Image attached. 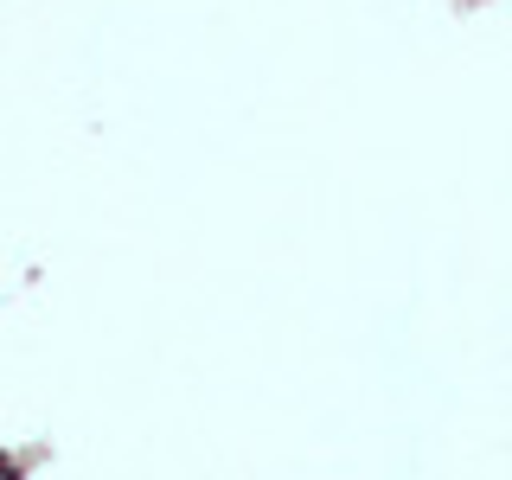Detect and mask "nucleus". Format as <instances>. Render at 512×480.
Masks as SVG:
<instances>
[{
  "label": "nucleus",
  "instance_id": "f257e3e1",
  "mask_svg": "<svg viewBox=\"0 0 512 480\" xmlns=\"http://www.w3.org/2000/svg\"><path fill=\"white\" fill-rule=\"evenodd\" d=\"M0 480H20V468H13V461H0Z\"/></svg>",
  "mask_w": 512,
  "mask_h": 480
}]
</instances>
